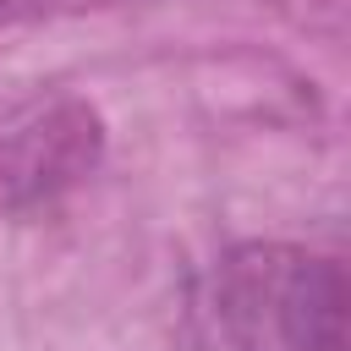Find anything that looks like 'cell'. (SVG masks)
Segmentation results:
<instances>
[{
    "instance_id": "6da1fadb",
    "label": "cell",
    "mask_w": 351,
    "mask_h": 351,
    "mask_svg": "<svg viewBox=\"0 0 351 351\" xmlns=\"http://www.w3.org/2000/svg\"><path fill=\"white\" fill-rule=\"evenodd\" d=\"M208 313L230 351H346V269L296 241H241L214 263Z\"/></svg>"
},
{
    "instance_id": "3957f363",
    "label": "cell",
    "mask_w": 351,
    "mask_h": 351,
    "mask_svg": "<svg viewBox=\"0 0 351 351\" xmlns=\"http://www.w3.org/2000/svg\"><path fill=\"white\" fill-rule=\"evenodd\" d=\"M88 5H110V0H0V27H16V22H44V16L88 11Z\"/></svg>"
},
{
    "instance_id": "7a4b0ae2",
    "label": "cell",
    "mask_w": 351,
    "mask_h": 351,
    "mask_svg": "<svg viewBox=\"0 0 351 351\" xmlns=\"http://www.w3.org/2000/svg\"><path fill=\"white\" fill-rule=\"evenodd\" d=\"M104 154V121L88 99H33L0 115V219L55 203Z\"/></svg>"
}]
</instances>
